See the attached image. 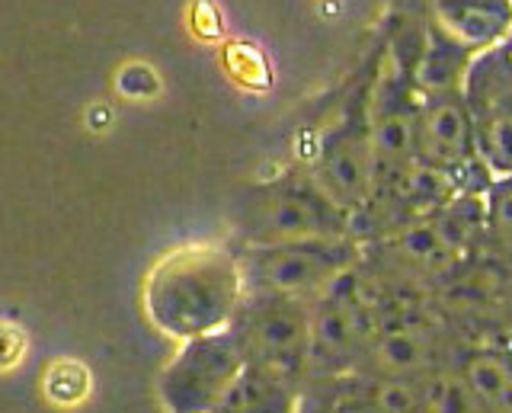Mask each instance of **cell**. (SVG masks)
Instances as JSON below:
<instances>
[{
    "label": "cell",
    "instance_id": "obj_8",
    "mask_svg": "<svg viewBox=\"0 0 512 413\" xmlns=\"http://www.w3.org/2000/svg\"><path fill=\"white\" fill-rule=\"evenodd\" d=\"M474 52L464 49L461 42L445 36L442 29L429 33L426 49L416 61V87H420L429 100L439 97H461L464 84H468V71L474 65Z\"/></svg>",
    "mask_w": 512,
    "mask_h": 413
},
{
    "label": "cell",
    "instance_id": "obj_13",
    "mask_svg": "<svg viewBox=\"0 0 512 413\" xmlns=\"http://www.w3.org/2000/svg\"><path fill=\"white\" fill-rule=\"evenodd\" d=\"M423 401H426L429 413H477V407H480V401L468 388V381L455 378V375L432 378Z\"/></svg>",
    "mask_w": 512,
    "mask_h": 413
},
{
    "label": "cell",
    "instance_id": "obj_5",
    "mask_svg": "<svg viewBox=\"0 0 512 413\" xmlns=\"http://www.w3.org/2000/svg\"><path fill=\"white\" fill-rule=\"evenodd\" d=\"M416 154L420 161L448 173L468 170L477 161L474 122L464 97L426 100V106L416 113Z\"/></svg>",
    "mask_w": 512,
    "mask_h": 413
},
{
    "label": "cell",
    "instance_id": "obj_11",
    "mask_svg": "<svg viewBox=\"0 0 512 413\" xmlns=\"http://www.w3.org/2000/svg\"><path fill=\"white\" fill-rule=\"evenodd\" d=\"M426 353H429V346L420 333L394 330V333H384L375 343V365L388 378H400V375L420 372L426 365Z\"/></svg>",
    "mask_w": 512,
    "mask_h": 413
},
{
    "label": "cell",
    "instance_id": "obj_14",
    "mask_svg": "<svg viewBox=\"0 0 512 413\" xmlns=\"http://www.w3.org/2000/svg\"><path fill=\"white\" fill-rule=\"evenodd\" d=\"M487 228L493 241L512 250V177H500L487 186Z\"/></svg>",
    "mask_w": 512,
    "mask_h": 413
},
{
    "label": "cell",
    "instance_id": "obj_6",
    "mask_svg": "<svg viewBox=\"0 0 512 413\" xmlns=\"http://www.w3.org/2000/svg\"><path fill=\"white\" fill-rule=\"evenodd\" d=\"M439 29L474 55L503 45L512 33V0H436Z\"/></svg>",
    "mask_w": 512,
    "mask_h": 413
},
{
    "label": "cell",
    "instance_id": "obj_1",
    "mask_svg": "<svg viewBox=\"0 0 512 413\" xmlns=\"http://www.w3.org/2000/svg\"><path fill=\"white\" fill-rule=\"evenodd\" d=\"M244 276L224 250H183L151 279V311L173 333L221 327L237 308Z\"/></svg>",
    "mask_w": 512,
    "mask_h": 413
},
{
    "label": "cell",
    "instance_id": "obj_12",
    "mask_svg": "<svg viewBox=\"0 0 512 413\" xmlns=\"http://www.w3.org/2000/svg\"><path fill=\"white\" fill-rule=\"evenodd\" d=\"M461 378L468 381V388L480 401V407H490L496 401V394H500L506 388V381L512 378V369L503 359H496L490 353H480V356H471L468 362H464Z\"/></svg>",
    "mask_w": 512,
    "mask_h": 413
},
{
    "label": "cell",
    "instance_id": "obj_16",
    "mask_svg": "<svg viewBox=\"0 0 512 413\" xmlns=\"http://www.w3.org/2000/svg\"><path fill=\"white\" fill-rule=\"evenodd\" d=\"M490 413H512V378L506 381V388L496 394V401L487 407Z\"/></svg>",
    "mask_w": 512,
    "mask_h": 413
},
{
    "label": "cell",
    "instance_id": "obj_4",
    "mask_svg": "<svg viewBox=\"0 0 512 413\" xmlns=\"http://www.w3.org/2000/svg\"><path fill=\"white\" fill-rule=\"evenodd\" d=\"M250 340L263 369L288 381L311 359V314L301 308V301L269 295L263 311L253 317Z\"/></svg>",
    "mask_w": 512,
    "mask_h": 413
},
{
    "label": "cell",
    "instance_id": "obj_3",
    "mask_svg": "<svg viewBox=\"0 0 512 413\" xmlns=\"http://www.w3.org/2000/svg\"><path fill=\"white\" fill-rule=\"evenodd\" d=\"M256 234L266 247H282L308 241H340V237H346V225L340 221V209L320 189L317 193L282 189L260 209Z\"/></svg>",
    "mask_w": 512,
    "mask_h": 413
},
{
    "label": "cell",
    "instance_id": "obj_17",
    "mask_svg": "<svg viewBox=\"0 0 512 413\" xmlns=\"http://www.w3.org/2000/svg\"><path fill=\"white\" fill-rule=\"evenodd\" d=\"M509 52H512V42H509Z\"/></svg>",
    "mask_w": 512,
    "mask_h": 413
},
{
    "label": "cell",
    "instance_id": "obj_7",
    "mask_svg": "<svg viewBox=\"0 0 512 413\" xmlns=\"http://www.w3.org/2000/svg\"><path fill=\"white\" fill-rule=\"evenodd\" d=\"M320 193L336 209H352L372 193V154H368V132H349L330 141L320 161Z\"/></svg>",
    "mask_w": 512,
    "mask_h": 413
},
{
    "label": "cell",
    "instance_id": "obj_2",
    "mask_svg": "<svg viewBox=\"0 0 512 413\" xmlns=\"http://www.w3.org/2000/svg\"><path fill=\"white\" fill-rule=\"evenodd\" d=\"M352 247L340 241H308L266 247L253 257V276L276 298L301 301L304 295H327L333 282L349 273Z\"/></svg>",
    "mask_w": 512,
    "mask_h": 413
},
{
    "label": "cell",
    "instance_id": "obj_15",
    "mask_svg": "<svg viewBox=\"0 0 512 413\" xmlns=\"http://www.w3.org/2000/svg\"><path fill=\"white\" fill-rule=\"evenodd\" d=\"M372 404L378 413H413L420 404V394L404 378H384L372 391Z\"/></svg>",
    "mask_w": 512,
    "mask_h": 413
},
{
    "label": "cell",
    "instance_id": "obj_10",
    "mask_svg": "<svg viewBox=\"0 0 512 413\" xmlns=\"http://www.w3.org/2000/svg\"><path fill=\"white\" fill-rule=\"evenodd\" d=\"M394 247L400 257H407L410 263L423 269H448L455 260V250H448L442 244V237L436 231V221H410L397 231Z\"/></svg>",
    "mask_w": 512,
    "mask_h": 413
},
{
    "label": "cell",
    "instance_id": "obj_9",
    "mask_svg": "<svg viewBox=\"0 0 512 413\" xmlns=\"http://www.w3.org/2000/svg\"><path fill=\"white\" fill-rule=\"evenodd\" d=\"M452 186H455V173H448L436 164L416 161L397 173L394 193L397 199L416 205V209H432V205L452 199Z\"/></svg>",
    "mask_w": 512,
    "mask_h": 413
}]
</instances>
